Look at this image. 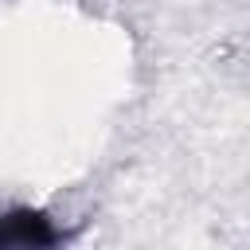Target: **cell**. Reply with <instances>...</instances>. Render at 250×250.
I'll use <instances>...</instances> for the list:
<instances>
[{"instance_id":"6da1fadb","label":"cell","mask_w":250,"mask_h":250,"mask_svg":"<svg viewBox=\"0 0 250 250\" xmlns=\"http://www.w3.org/2000/svg\"><path fill=\"white\" fill-rule=\"evenodd\" d=\"M66 230L43 207H8L0 211V250H62Z\"/></svg>"}]
</instances>
